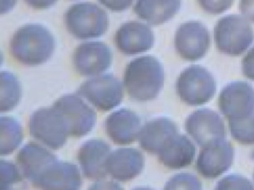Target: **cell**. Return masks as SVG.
Listing matches in <instances>:
<instances>
[{
    "label": "cell",
    "instance_id": "f1b7e54d",
    "mask_svg": "<svg viewBox=\"0 0 254 190\" xmlns=\"http://www.w3.org/2000/svg\"><path fill=\"white\" fill-rule=\"evenodd\" d=\"M199 7L209 14H221L231 8L235 0H197Z\"/></svg>",
    "mask_w": 254,
    "mask_h": 190
},
{
    "label": "cell",
    "instance_id": "d6a6232c",
    "mask_svg": "<svg viewBox=\"0 0 254 190\" xmlns=\"http://www.w3.org/2000/svg\"><path fill=\"white\" fill-rule=\"evenodd\" d=\"M30 7L35 9H45L52 7L58 0H25Z\"/></svg>",
    "mask_w": 254,
    "mask_h": 190
},
{
    "label": "cell",
    "instance_id": "4dcf8cb0",
    "mask_svg": "<svg viewBox=\"0 0 254 190\" xmlns=\"http://www.w3.org/2000/svg\"><path fill=\"white\" fill-rule=\"evenodd\" d=\"M102 5L113 11L120 12L127 10L134 0H98Z\"/></svg>",
    "mask_w": 254,
    "mask_h": 190
},
{
    "label": "cell",
    "instance_id": "7c38bea8",
    "mask_svg": "<svg viewBox=\"0 0 254 190\" xmlns=\"http://www.w3.org/2000/svg\"><path fill=\"white\" fill-rule=\"evenodd\" d=\"M234 154L233 145L225 139L209 144L197 157V172L207 179L218 178L231 167Z\"/></svg>",
    "mask_w": 254,
    "mask_h": 190
},
{
    "label": "cell",
    "instance_id": "8992f818",
    "mask_svg": "<svg viewBox=\"0 0 254 190\" xmlns=\"http://www.w3.org/2000/svg\"><path fill=\"white\" fill-rule=\"evenodd\" d=\"M29 127L34 138L53 149L62 148L70 136L64 118L54 105L34 112Z\"/></svg>",
    "mask_w": 254,
    "mask_h": 190
},
{
    "label": "cell",
    "instance_id": "f546056e",
    "mask_svg": "<svg viewBox=\"0 0 254 190\" xmlns=\"http://www.w3.org/2000/svg\"><path fill=\"white\" fill-rule=\"evenodd\" d=\"M242 65L244 75L249 80L254 81V46L244 56Z\"/></svg>",
    "mask_w": 254,
    "mask_h": 190
},
{
    "label": "cell",
    "instance_id": "ba28073f",
    "mask_svg": "<svg viewBox=\"0 0 254 190\" xmlns=\"http://www.w3.org/2000/svg\"><path fill=\"white\" fill-rule=\"evenodd\" d=\"M218 107L229 121H239L254 112V88L243 81L232 82L220 92Z\"/></svg>",
    "mask_w": 254,
    "mask_h": 190
},
{
    "label": "cell",
    "instance_id": "83f0119b",
    "mask_svg": "<svg viewBox=\"0 0 254 190\" xmlns=\"http://www.w3.org/2000/svg\"><path fill=\"white\" fill-rule=\"evenodd\" d=\"M216 190H254L251 181L239 175L224 177L217 183Z\"/></svg>",
    "mask_w": 254,
    "mask_h": 190
},
{
    "label": "cell",
    "instance_id": "836d02e7",
    "mask_svg": "<svg viewBox=\"0 0 254 190\" xmlns=\"http://www.w3.org/2000/svg\"></svg>",
    "mask_w": 254,
    "mask_h": 190
},
{
    "label": "cell",
    "instance_id": "603a6c76",
    "mask_svg": "<svg viewBox=\"0 0 254 190\" xmlns=\"http://www.w3.org/2000/svg\"><path fill=\"white\" fill-rule=\"evenodd\" d=\"M23 139L20 123L10 117L0 119V154L8 155L14 151Z\"/></svg>",
    "mask_w": 254,
    "mask_h": 190
},
{
    "label": "cell",
    "instance_id": "5b68a950",
    "mask_svg": "<svg viewBox=\"0 0 254 190\" xmlns=\"http://www.w3.org/2000/svg\"><path fill=\"white\" fill-rule=\"evenodd\" d=\"M176 90L183 102L191 106H198L213 97L216 92V82L204 67L191 65L180 74Z\"/></svg>",
    "mask_w": 254,
    "mask_h": 190
},
{
    "label": "cell",
    "instance_id": "4316f807",
    "mask_svg": "<svg viewBox=\"0 0 254 190\" xmlns=\"http://www.w3.org/2000/svg\"><path fill=\"white\" fill-rule=\"evenodd\" d=\"M1 179H0V190H8L11 186L21 182L22 176L18 169L13 163L1 161Z\"/></svg>",
    "mask_w": 254,
    "mask_h": 190
},
{
    "label": "cell",
    "instance_id": "e0dca14e",
    "mask_svg": "<svg viewBox=\"0 0 254 190\" xmlns=\"http://www.w3.org/2000/svg\"><path fill=\"white\" fill-rule=\"evenodd\" d=\"M105 128L107 135L116 143H131L139 137L141 120L136 113L122 108L106 119Z\"/></svg>",
    "mask_w": 254,
    "mask_h": 190
},
{
    "label": "cell",
    "instance_id": "9c48e42d",
    "mask_svg": "<svg viewBox=\"0 0 254 190\" xmlns=\"http://www.w3.org/2000/svg\"><path fill=\"white\" fill-rule=\"evenodd\" d=\"M78 93L101 111L113 109L120 105L123 98L121 83L112 74L87 80L81 85Z\"/></svg>",
    "mask_w": 254,
    "mask_h": 190
},
{
    "label": "cell",
    "instance_id": "ffe728a7",
    "mask_svg": "<svg viewBox=\"0 0 254 190\" xmlns=\"http://www.w3.org/2000/svg\"><path fill=\"white\" fill-rule=\"evenodd\" d=\"M178 134L175 122L167 117H158L147 122L141 129L139 144L148 152L158 154L169 140Z\"/></svg>",
    "mask_w": 254,
    "mask_h": 190
},
{
    "label": "cell",
    "instance_id": "9a60e30c",
    "mask_svg": "<svg viewBox=\"0 0 254 190\" xmlns=\"http://www.w3.org/2000/svg\"><path fill=\"white\" fill-rule=\"evenodd\" d=\"M144 167V157L139 150L122 148L115 150L108 156L106 171L117 181H130L136 178Z\"/></svg>",
    "mask_w": 254,
    "mask_h": 190
},
{
    "label": "cell",
    "instance_id": "6da1fadb",
    "mask_svg": "<svg viewBox=\"0 0 254 190\" xmlns=\"http://www.w3.org/2000/svg\"><path fill=\"white\" fill-rule=\"evenodd\" d=\"M55 46L54 37L47 28L38 24H28L14 33L10 49L18 62L33 66L50 59Z\"/></svg>",
    "mask_w": 254,
    "mask_h": 190
},
{
    "label": "cell",
    "instance_id": "8fae6325",
    "mask_svg": "<svg viewBox=\"0 0 254 190\" xmlns=\"http://www.w3.org/2000/svg\"><path fill=\"white\" fill-rule=\"evenodd\" d=\"M54 106L64 118L70 136H84L96 124V112L76 95L62 96L55 102Z\"/></svg>",
    "mask_w": 254,
    "mask_h": 190
},
{
    "label": "cell",
    "instance_id": "30bf717a",
    "mask_svg": "<svg viewBox=\"0 0 254 190\" xmlns=\"http://www.w3.org/2000/svg\"><path fill=\"white\" fill-rule=\"evenodd\" d=\"M185 128L187 133L202 148L224 140L226 136L222 118L209 108H200L190 114L186 120Z\"/></svg>",
    "mask_w": 254,
    "mask_h": 190
},
{
    "label": "cell",
    "instance_id": "5bb4252c",
    "mask_svg": "<svg viewBox=\"0 0 254 190\" xmlns=\"http://www.w3.org/2000/svg\"><path fill=\"white\" fill-rule=\"evenodd\" d=\"M154 35L146 24L131 21L126 22L116 34V44L122 53L137 54L150 50L154 46Z\"/></svg>",
    "mask_w": 254,
    "mask_h": 190
},
{
    "label": "cell",
    "instance_id": "7a4b0ae2",
    "mask_svg": "<svg viewBox=\"0 0 254 190\" xmlns=\"http://www.w3.org/2000/svg\"><path fill=\"white\" fill-rule=\"evenodd\" d=\"M124 83L127 93L135 100H152L164 83L163 65L154 56L136 58L127 65Z\"/></svg>",
    "mask_w": 254,
    "mask_h": 190
},
{
    "label": "cell",
    "instance_id": "7402d4cb",
    "mask_svg": "<svg viewBox=\"0 0 254 190\" xmlns=\"http://www.w3.org/2000/svg\"><path fill=\"white\" fill-rule=\"evenodd\" d=\"M182 0H137L134 12L152 25L166 23L178 14Z\"/></svg>",
    "mask_w": 254,
    "mask_h": 190
},
{
    "label": "cell",
    "instance_id": "4fadbf2b",
    "mask_svg": "<svg viewBox=\"0 0 254 190\" xmlns=\"http://www.w3.org/2000/svg\"><path fill=\"white\" fill-rule=\"evenodd\" d=\"M73 62L75 69L81 75H97L111 66L112 53L105 43L88 42L75 49Z\"/></svg>",
    "mask_w": 254,
    "mask_h": 190
},
{
    "label": "cell",
    "instance_id": "2e32d148",
    "mask_svg": "<svg viewBox=\"0 0 254 190\" xmlns=\"http://www.w3.org/2000/svg\"><path fill=\"white\" fill-rule=\"evenodd\" d=\"M54 154L35 142H29L17 154V161L26 179L35 184L50 165L57 161Z\"/></svg>",
    "mask_w": 254,
    "mask_h": 190
},
{
    "label": "cell",
    "instance_id": "277c9868",
    "mask_svg": "<svg viewBox=\"0 0 254 190\" xmlns=\"http://www.w3.org/2000/svg\"><path fill=\"white\" fill-rule=\"evenodd\" d=\"M64 22L69 32L79 40L97 38L109 28L108 13L97 4L81 1L66 10Z\"/></svg>",
    "mask_w": 254,
    "mask_h": 190
},
{
    "label": "cell",
    "instance_id": "d4e9b609",
    "mask_svg": "<svg viewBox=\"0 0 254 190\" xmlns=\"http://www.w3.org/2000/svg\"><path fill=\"white\" fill-rule=\"evenodd\" d=\"M230 133L235 141L245 145L254 144V112L239 121H229Z\"/></svg>",
    "mask_w": 254,
    "mask_h": 190
},
{
    "label": "cell",
    "instance_id": "1f68e13d",
    "mask_svg": "<svg viewBox=\"0 0 254 190\" xmlns=\"http://www.w3.org/2000/svg\"><path fill=\"white\" fill-rule=\"evenodd\" d=\"M239 10L245 19L254 24V0H239Z\"/></svg>",
    "mask_w": 254,
    "mask_h": 190
},
{
    "label": "cell",
    "instance_id": "52a82bcc",
    "mask_svg": "<svg viewBox=\"0 0 254 190\" xmlns=\"http://www.w3.org/2000/svg\"><path fill=\"white\" fill-rule=\"evenodd\" d=\"M175 48L177 53L187 61L202 59L210 46V34L202 22L187 21L181 24L175 35Z\"/></svg>",
    "mask_w": 254,
    "mask_h": 190
},
{
    "label": "cell",
    "instance_id": "484cf974",
    "mask_svg": "<svg viewBox=\"0 0 254 190\" xmlns=\"http://www.w3.org/2000/svg\"><path fill=\"white\" fill-rule=\"evenodd\" d=\"M166 190H178V189H185V190H199L202 189V184L200 180L190 173H180L172 177L166 183Z\"/></svg>",
    "mask_w": 254,
    "mask_h": 190
},
{
    "label": "cell",
    "instance_id": "44dd1931",
    "mask_svg": "<svg viewBox=\"0 0 254 190\" xmlns=\"http://www.w3.org/2000/svg\"><path fill=\"white\" fill-rule=\"evenodd\" d=\"M195 155V147L193 142L184 135H178L169 142L159 152L160 161L166 167L180 169L190 166Z\"/></svg>",
    "mask_w": 254,
    "mask_h": 190
},
{
    "label": "cell",
    "instance_id": "d6986e66",
    "mask_svg": "<svg viewBox=\"0 0 254 190\" xmlns=\"http://www.w3.org/2000/svg\"><path fill=\"white\" fill-rule=\"evenodd\" d=\"M33 185L44 190H78L81 185V175L75 165L58 160Z\"/></svg>",
    "mask_w": 254,
    "mask_h": 190
},
{
    "label": "cell",
    "instance_id": "3957f363",
    "mask_svg": "<svg viewBox=\"0 0 254 190\" xmlns=\"http://www.w3.org/2000/svg\"><path fill=\"white\" fill-rule=\"evenodd\" d=\"M217 50L228 56H240L254 42V31L248 19L241 14L220 18L214 27Z\"/></svg>",
    "mask_w": 254,
    "mask_h": 190
},
{
    "label": "cell",
    "instance_id": "cb8c5ba5",
    "mask_svg": "<svg viewBox=\"0 0 254 190\" xmlns=\"http://www.w3.org/2000/svg\"><path fill=\"white\" fill-rule=\"evenodd\" d=\"M0 81V110L4 112L17 106L21 96V88L17 77L8 71L1 73Z\"/></svg>",
    "mask_w": 254,
    "mask_h": 190
},
{
    "label": "cell",
    "instance_id": "ac0fdd59",
    "mask_svg": "<svg viewBox=\"0 0 254 190\" xmlns=\"http://www.w3.org/2000/svg\"><path fill=\"white\" fill-rule=\"evenodd\" d=\"M111 154V146L101 140H90L84 142L78 151V158L83 173L90 179L106 177V161Z\"/></svg>",
    "mask_w": 254,
    "mask_h": 190
}]
</instances>
